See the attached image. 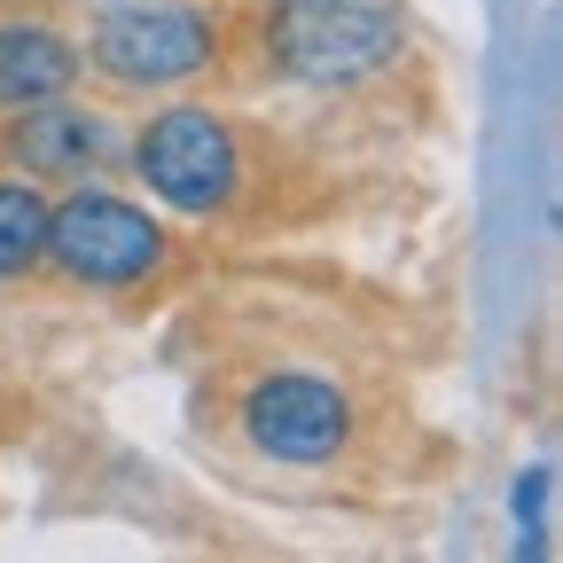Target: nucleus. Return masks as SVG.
<instances>
[{
    "instance_id": "f257e3e1",
    "label": "nucleus",
    "mask_w": 563,
    "mask_h": 563,
    "mask_svg": "<svg viewBox=\"0 0 563 563\" xmlns=\"http://www.w3.org/2000/svg\"><path fill=\"white\" fill-rule=\"evenodd\" d=\"M399 55L391 0H274L266 9V63L306 87H352Z\"/></svg>"
},
{
    "instance_id": "f03ea898",
    "label": "nucleus",
    "mask_w": 563,
    "mask_h": 563,
    "mask_svg": "<svg viewBox=\"0 0 563 563\" xmlns=\"http://www.w3.org/2000/svg\"><path fill=\"white\" fill-rule=\"evenodd\" d=\"M47 258L63 266V282H79V290H133V282H150L173 258V243L141 203L87 180L63 203H47Z\"/></svg>"
},
{
    "instance_id": "7ed1b4c3",
    "label": "nucleus",
    "mask_w": 563,
    "mask_h": 563,
    "mask_svg": "<svg viewBox=\"0 0 563 563\" xmlns=\"http://www.w3.org/2000/svg\"><path fill=\"white\" fill-rule=\"evenodd\" d=\"M133 180L188 220H211L243 188V141L211 110H165L133 133Z\"/></svg>"
},
{
    "instance_id": "20e7f679",
    "label": "nucleus",
    "mask_w": 563,
    "mask_h": 563,
    "mask_svg": "<svg viewBox=\"0 0 563 563\" xmlns=\"http://www.w3.org/2000/svg\"><path fill=\"white\" fill-rule=\"evenodd\" d=\"M87 55L110 87H188L196 70L220 63V16L180 9V0H125V9H102Z\"/></svg>"
},
{
    "instance_id": "39448f33",
    "label": "nucleus",
    "mask_w": 563,
    "mask_h": 563,
    "mask_svg": "<svg viewBox=\"0 0 563 563\" xmlns=\"http://www.w3.org/2000/svg\"><path fill=\"white\" fill-rule=\"evenodd\" d=\"M243 439L266 462H336L352 446V399L329 376H306V368L258 376L251 399H243Z\"/></svg>"
},
{
    "instance_id": "423d86ee",
    "label": "nucleus",
    "mask_w": 563,
    "mask_h": 563,
    "mask_svg": "<svg viewBox=\"0 0 563 563\" xmlns=\"http://www.w3.org/2000/svg\"><path fill=\"white\" fill-rule=\"evenodd\" d=\"M110 150H118L110 125L79 102H63V95L16 110V125H9V157L24 165V180H55V188H87L110 165Z\"/></svg>"
},
{
    "instance_id": "0eeeda50",
    "label": "nucleus",
    "mask_w": 563,
    "mask_h": 563,
    "mask_svg": "<svg viewBox=\"0 0 563 563\" xmlns=\"http://www.w3.org/2000/svg\"><path fill=\"white\" fill-rule=\"evenodd\" d=\"M79 87V47H70L55 24L24 16V24H0V110H32Z\"/></svg>"
},
{
    "instance_id": "6e6552de",
    "label": "nucleus",
    "mask_w": 563,
    "mask_h": 563,
    "mask_svg": "<svg viewBox=\"0 0 563 563\" xmlns=\"http://www.w3.org/2000/svg\"><path fill=\"white\" fill-rule=\"evenodd\" d=\"M47 258V196L32 180H0V282Z\"/></svg>"
},
{
    "instance_id": "1a4fd4ad",
    "label": "nucleus",
    "mask_w": 563,
    "mask_h": 563,
    "mask_svg": "<svg viewBox=\"0 0 563 563\" xmlns=\"http://www.w3.org/2000/svg\"><path fill=\"white\" fill-rule=\"evenodd\" d=\"M517 532L532 555H548V470H525L517 477Z\"/></svg>"
},
{
    "instance_id": "9d476101",
    "label": "nucleus",
    "mask_w": 563,
    "mask_h": 563,
    "mask_svg": "<svg viewBox=\"0 0 563 563\" xmlns=\"http://www.w3.org/2000/svg\"><path fill=\"white\" fill-rule=\"evenodd\" d=\"M87 9H125V0H87Z\"/></svg>"
}]
</instances>
